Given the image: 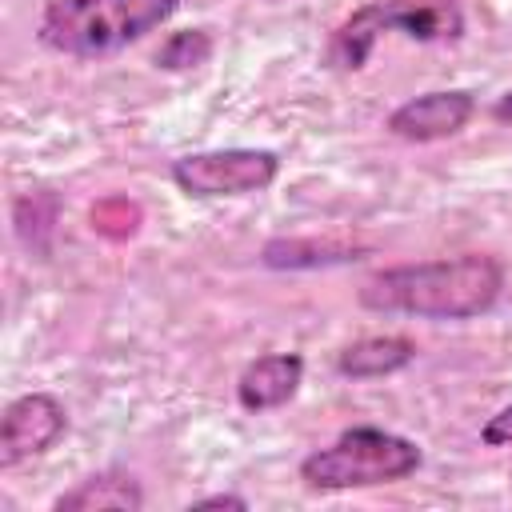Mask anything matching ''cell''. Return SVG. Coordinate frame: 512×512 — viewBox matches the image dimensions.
Wrapping results in <instances>:
<instances>
[{
	"instance_id": "obj_1",
	"label": "cell",
	"mask_w": 512,
	"mask_h": 512,
	"mask_svg": "<svg viewBox=\"0 0 512 512\" xmlns=\"http://www.w3.org/2000/svg\"><path fill=\"white\" fill-rule=\"evenodd\" d=\"M504 260L488 252H464L444 260L396 264L372 272L356 300L368 312L416 316V320H472L496 308L504 296Z\"/></svg>"
},
{
	"instance_id": "obj_2",
	"label": "cell",
	"mask_w": 512,
	"mask_h": 512,
	"mask_svg": "<svg viewBox=\"0 0 512 512\" xmlns=\"http://www.w3.org/2000/svg\"><path fill=\"white\" fill-rule=\"evenodd\" d=\"M180 0H48L36 40L72 60H104L176 16Z\"/></svg>"
},
{
	"instance_id": "obj_3",
	"label": "cell",
	"mask_w": 512,
	"mask_h": 512,
	"mask_svg": "<svg viewBox=\"0 0 512 512\" xmlns=\"http://www.w3.org/2000/svg\"><path fill=\"white\" fill-rule=\"evenodd\" d=\"M388 32L420 44H456L464 36V8L456 0H368L332 28L324 64L336 72H360Z\"/></svg>"
},
{
	"instance_id": "obj_4",
	"label": "cell",
	"mask_w": 512,
	"mask_h": 512,
	"mask_svg": "<svg viewBox=\"0 0 512 512\" xmlns=\"http://www.w3.org/2000/svg\"><path fill=\"white\" fill-rule=\"evenodd\" d=\"M424 452L416 440L388 428H348L332 444L308 452L300 460V480L316 492H348V488H380L408 480L420 472Z\"/></svg>"
},
{
	"instance_id": "obj_5",
	"label": "cell",
	"mask_w": 512,
	"mask_h": 512,
	"mask_svg": "<svg viewBox=\"0 0 512 512\" xmlns=\"http://www.w3.org/2000/svg\"><path fill=\"white\" fill-rule=\"evenodd\" d=\"M168 176L184 196H200V200L252 196L276 184L280 156L272 148H208V152L176 156Z\"/></svg>"
},
{
	"instance_id": "obj_6",
	"label": "cell",
	"mask_w": 512,
	"mask_h": 512,
	"mask_svg": "<svg viewBox=\"0 0 512 512\" xmlns=\"http://www.w3.org/2000/svg\"><path fill=\"white\" fill-rule=\"evenodd\" d=\"M68 432V408L52 392H24L4 408L0 420V468H20L44 456Z\"/></svg>"
},
{
	"instance_id": "obj_7",
	"label": "cell",
	"mask_w": 512,
	"mask_h": 512,
	"mask_svg": "<svg viewBox=\"0 0 512 512\" xmlns=\"http://www.w3.org/2000/svg\"><path fill=\"white\" fill-rule=\"evenodd\" d=\"M476 116V96L464 88H436V92H420L412 100H404L400 108L388 112L384 128L396 140L408 144H432V140H448L460 136Z\"/></svg>"
},
{
	"instance_id": "obj_8",
	"label": "cell",
	"mask_w": 512,
	"mask_h": 512,
	"mask_svg": "<svg viewBox=\"0 0 512 512\" xmlns=\"http://www.w3.org/2000/svg\"><path fill=\"white\" fill-rule=\"evenodd\" d=\"M304 384V356L300 352H268L256 356L236 380V404L244 412H276L284 408Z\"/></svg>"
},
{
	"instance_id": "obj_9",
	"label": "cell",
	"mask_w": 512,
	"mask_h": 512,
	"mask_svg": "<svg viewBox=\"0 0 512 512\" xmlns=\"http://www.w3.org/2000/svg\"><path fill=\"white\" fill-rule=\"evenodd\" d=\"M416 360V340L400 336V332H384V336H360L348 348L336 352V372L344 380H380V376H396Z\"/></svg>"
},
{
	"instance_id": "obj_10",
	"label": "cell",
	"mask_w": 512,
	"mask_h": 512,
	"mask_svg": "<svg viewBox=\"0 0 512 512\" xmlns=\"http://www.w3.org/2000/svg\"><path fill=\"white\" fill-rule=\"evenodd\" d=\"M56 512H140L144 508V488L132 472L124 468H104L64 496L52 500Z\"/></svg>"
},
{
	"instance_id": "obj_11",
	"label": "cell",
	"mask_w": 512,
	"mask_h": 512,
	"mask_svg": "<svg viewBox=\"0 0 512 512\" xmlns=\"http://www.w3.org/2000/svg\"><path fill=\"white\" fill-rule=\"evenodd\" d=\"M360 260L356 248L332 244V240H268L260 248L264 268H328V264H348Z\"/></svg>"
},
{
	"instance_id": "obj_12",
	"label": "cell",
	"mask_w": 512,
	"mask_h": 512,
	"mask_svg": "<svg viewBox=\"0 0 512 512\" xmlns=\"http://www.w3.org/2000/svg\"><path fill=\"white\" fill-rule=\"evenodd\" d=\"M212 48H216V44H212V32H208V28H180V32H172V36L156 48L152 64H156L160 72H188V68L208 64Z\"/></svg>"
},
{
	"instance_id": "obj_13",
	"label": "cell",
	"mask_w": 512,
	"mask_h": 512,
	"mask_svg": "<svg viewBox=\"0 0 512 512\" xmlns=\"http://www.w3.org/2000/svg\"><path fill=\"white\" fill-rule=\"evenodd\" d=\"M480 444H484V448H508V444H512V400H508L496 416L484 420V428H480Z\"/></svg>"
},
{
	"instance_id": "obj_14",
	"label": "cell",
	"mask_w": 512,
	"mask_h": 512,
	"mask_svg": "<svg viewBox=\"0 0 512 512\" xmlns=\"http://www.w3.org/2000/svg\"><path fill=\"white\" fill-rule=\"evenodd\" d=\"M204 508H232V512H244L248 500L244 496H232V492H216V496H204V500H192L188 512H204Z\"/></svg>"
},
{
	"instance_id": "obj_15",
	"label": "cell",
	"mask_w": 512,
	"mask_h": 512,
	"mask_svg": "<svg viewBox=\"0 0 512 512\" xmlns=\"http://www.w3.org/2000/svg\"><path fill=\"white\" fill-rule=\"evenodd\" d=\"M492 120H496V124H512V92L496 96V104H492Z\"/></svg>"
}]
</instances>
